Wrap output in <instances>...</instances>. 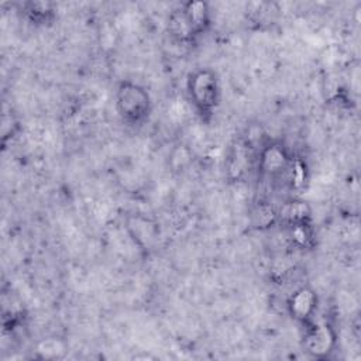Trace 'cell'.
Masks as SVG:
<instances>
[{
    "label": "cell",
    "instance_id": "cell-1",
    "mask_svg": "<svg viewBox=\"0 0 361 361\" xmlns=\"http://www.w3.org/2000/svg\"><path fill=\"white\" fill-rule=\"evenodd\" d=\"M114 103L120 118L131 126L144 123L151 111V97L148 90L131 80L118 83Z\"/></svg>",
    "mask_w": 361,
    "mask_h": 361
},
{
    "label": "cell",
    "instance_id": "cell-2",
    "mask_svg": "<svg viewBox=\"0 0 361 361\" xmlns=\"http://www.w3.org/2000/svg\"><path fill=\"white\" fill-rule=\"evenodd\" d=\"M188 94L195 110L202 116H212L220 102V85L212 69H197L188 78Z\"/></svg>",
    "mask_w": 361,
    "mask_h": 361
},
{
    "label": "cell",
    "instance_id": "cell-3",
    "mask_svg": "<svg viewBox=\"0 0 361 361\" xmlns=\"http://www.w3.org/2000/svg\"><path fill=\"white\" fill-rule=\"evenodd\" d=\"M290 158L285 148L279 144H268L262 147L258 159V169L267 176L283 175L290 168Z\"/></svg>",
    "mask_w": 361,
    "mask_h": 361
},
{
    "label": "cell",
    "instance_id": "cell-4",
    "mask_svg": "<svg viewBox=\"0 0 361 361\" xmlns=\"http://www.w3.org/2000/svg\"><path fill=\"white\" fill-rule=\"evenodd\" d=\"M317 309V296L313 289L302 286L296 289L288 299L289 314L302 323H307Z\"/></svg>",
    "mask_w": 361,
    "mask_h": 361
},
{
    "label": "cell",
    "instance_id": "cell-5",
    "mask_svg": "<svg viewBox=\"0 0 361 361\" xmlns=\"http://www.w3.org/2000/svg\"><path fill=\"white\" fill-rule=\"evenodd\" d=\"M193 37L203 34L210 25V7L204 1H188L180 8Z\"/></svg>",
    "mask_w": 361,
    "mask_h": 361
},
{
    "label": "cell",
    "instance_id": "cell-6",
    "mask_svg": "<svg viewBox=\"0 0 361 361\" xmlns=\"http://www.w3.org/2000/svg\"><path fill=\"white\" fill-rule=\"evenodd\" d=\"M334 344V334L326 324H316L307 330L305 337L306 351L313 357L327 355Z\"/></svg>",
    "mask_w": 361,
    "mask_h": 361
},
{
    "label": "cell",
    "instance_id": "cell-7",
    "mask_svg": "<svg viewBox=\"0 0 361 361\" xmlns=\"http://www.w3.org/2000/svg\"><path fill=\"white\" fill-rule=\"evenodd\" d=\"M286 226H295V224H303L309 223L310 219V209L303 200H289L286 202L279 213L276 214Z\"/></svg>",
    "mask_w": 361,
    "mask_h": 361
},
{
    "label": "cell",
    "instance_id": "cell-8",
    "mask_svg": "<svg viewBox=\"0 0 361 361\" xmlns=\"http://www.w3.org/2000/svg\"><path fill=\"white\" fill-rule=\"evenodd\" d=\"M27 6H28L27 14L32 21L45 23L54 16V8L51 3L37 1V3H28Z\"/></svg>",
    "mask_w": 361,
    "mask_h": 361
}]
</instances>
